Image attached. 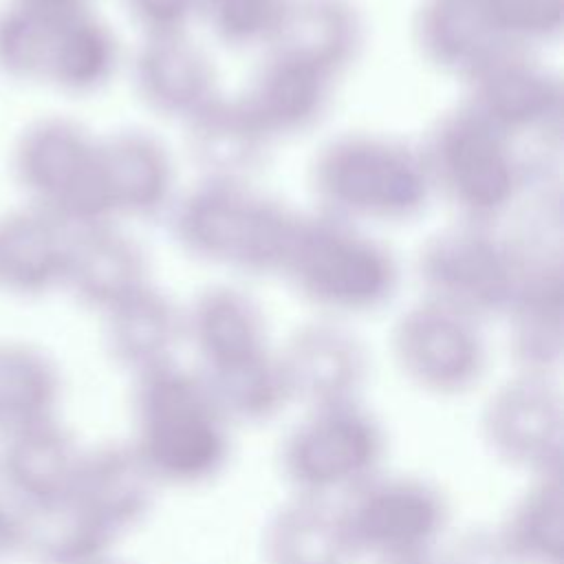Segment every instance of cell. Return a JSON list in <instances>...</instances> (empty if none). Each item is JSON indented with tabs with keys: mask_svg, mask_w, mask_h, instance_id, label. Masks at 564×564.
I'll return each mask as SVG.
<instances>
[{
	"mask_svg": "<svg viewBox=\"0 0 564 564\" xmlns=\"http://www.w3.org/2000/svg\"><path fill=\"white\" fill-rule=\"evenodd\" d=\"M130 13L148 35L185 31V24L198 11L200 0H123Z\"/></svg>",
	"mask_w": 564,
	"mask_h": 564,
	"instance_id": "obj_24",
	"label": "cell"
},
{
	"mask_svg": "<svg viewBox=\"0 0 564 564\" xmlns=\"http://www.w3.org/2000/svg\"><path fill=\"white\" fill-rule=\"evenodd\" d=\"M189 150L194 161L209 172V178L242 181L260 165L269 145L267 134L245 110L242 101L214 99L187 121Z\"/></svg>",
	"mask_w": 564,
	"mask_h": 564,
	"instance_id": "obj_18",
	"label": "cell"
},
{
	"mask_svg": "<svg viewBox=\"0 0 564 564\" xmlns=\"http://www.w3.org/2000/svg\"><path fill=\"white\" fill-rule=\"evenodd\" d=\"M297 218L242 181L207 178L174 207L172 234L198 260L264 275L282 271Z\"/></svg>",
	"mask_w": 564,
	"mask_h": 564,
	"instance_id": "obj_3",
	"label": "cell"
},
{
	"mask_svg": "<svg viewBox=\"0 0 564 564\" xmlns=\"http://www.w3.org/2000/svg\"><path fill=\"white\" fill-rule=\"evenodd\" d=\"M289 0H200L214 33L231 46L267 42Z\"/></svg>",
	"mask_w": 564,
	"mask_h": 564,
	"instance_id": "obj_23",
	"label": "cell"
},
{
	"mask_svg": "<svg viewBox=\"0 0 564 564\" xmlns=\"http://www.w3.org/2000/svg\"><path fill=\"white\" fill-rule=\"evenodd\" d=\"M104 315L108 344L126 361H148L159 355L176 328L174 306L150 284L130 293Z\"/></svg>",
	"mask_w": 564,
	"mask_h": 564,
	"instance_id": "obj_21",
	"label": "cell"
},
{
	"mask_svg": "<svg viewBox=\"0 0 564 564\" xmlns=\"http://www.w3.org/2000/svg\"><path fill=\"white\" fill-rule=\"evenodd\" d=\"M491 26L507 46L546 42L562 31L564 0H480Z\"/></svg>",
	"mask_w": 564,
	"mask_h": 564,
	"instance_id": "obj_22",
	"label": "cell"
},
{
	"mask_svg": "<svg viewBox=\"0 0 564 564\" xmlns=\"http://www.w3.org/2000/svg\"><path fill=\"white\" fill-rule=\"evenodd\" d=\"M77 476L79 467L73 449L51 421L7 436L0 456L2 494L24 513L42 511L66 500Z\"/></svg>",
	"mask_w": 564,
	"mask_h": 564,
	"instance_id": "obj_14",
	"label": "cell"
},
{
	"mask_svg": "<svg viewBox=\"0 0 564 564\" xmlns=\"http://www.w3.org/2000/svg\"><path fill=\"white\" fill-rule=\"evenodd\" d=\"M192 330L205 355L225 370L260 359V311L236 289L214 286L200 293L192 308Z\"/></svg>",
	"mask_w": 564,
	"mask_h": 564,
	"instance_id": "obj_19",
	"label": "cell"
},
{
	"mask_svg": "<svg viewBox=\"0 0 564 564\" xmlns=\"http://www.w3.org/2000/svg\"><path fill=\"white\" fill-rule=\"evenodd\" d=\"M101 170L112 218H154L174 189V165L167 148L143 130H121L99 139Z\"/></svg>",
	"mask_w": 564,
	"mask_h": 564,
	"instance_id": "obj_13",
	"label": "cell"
},
{
	"mask_svg": "<svg viewBox=\"0 0 564 564\" xmlns=\"http://www.w3.org/2000/svg\"><path fill=\"white\" fill-rule=\"evenodd\" d=\"M70 234L26 203L0 214V293L42 297L64 286Z\"/></svg>",
	"mask_w": 564,
	"mask_h": 564,
	"instance_id": "obj_10",
	"label": "cell"
},
{
	"mask_svg": "<svg viewBox=\"0 0 564 564\" xmlns=\"http://www.w3.org/2000/svg\"><path fill=\"white\" fill-rule=\"evenodd\" d=\"M397 348L410 368L441 381L463 379L480 359V341L469 317L432 300L403 315Z\"/></svg>",
	"mask_w": 564,
	"mask_h": 564,
	"instance_id": "obj_17",
	"label": "cell"
},
{
	"mask_svg": "<svg viewBox=\"0 0 564 564\" xmlns=\"http://www.w3.org/2000/svg\"><path fill=\"white\" fill-rule=\"evenodd\" d=\"M24 511L0 494V562L24 551Z\"/></svg>",
	"mask_w": 564,
	"mask_h": 564,
	"instance_id": "obj_25",
	"label": "cell"
},
{
	"mask_svg": "<svg viewBox=\"0 0 564 564\" xmlns=\"http://www.w3.org/2000/svg\"><path fill=\"white\" fill-rule=\"evenodd\" d=\"M467 82V106L507 137L542 130L560 119V79L522 48H505Z\"/></svg>",
	"mask_w": 564,
	"mask_h": 564,
	"instance_id": "obj_8",
	"label": "cell"
},
{
	"mask_svg": "<svg viewBox=\"0 0 564 564\" xmlns=\"http://www.w3.org/2000/svg\"><path fill=\"white\" fill-rule=\"evenodd\" d=\"M419 278L432 302L471 319L509 308L524 269L509 240L491 234L487 225L467 223L425 242Z\"/></svg>",
	"mask_w": 564,
	"mask_h": 564,
	"instance_id": "obj_7",
	"label": "cell"
},
{
	"mask_svg": "<svg viewBox=\"0 0 564 564\" xmlns=\"http://www.w3.org/2000/svg\"><path fill=\"white\" fill-rule=\"evenodd\" d=\"M280 275L306 300L348 313L381 306L399 284L392 253L352 223L328 214L297 218Z\"/></svg>",
	"mask_w": 564,
	"mask_h": 564,
	"instance_id": "obj_5",
	"label": "cell"
},
{
	"mask_svg": "<svg viewBox=\"0 0 564 564\" xmlns=\"http://www.w3.org/2000/svg\"><path fill=\"white\" fill-rule=\"evenodd\" d=\"M11 174L26 205L53 216L70 231L115 220L99 137L75 119L51 115L26 123L11 150Z\"/></svg>",
	"mask_w": 564,
	"mask_h": 564,
	"instance_id": "obj_4",
	"label": "cell"
},
{
	"mask_svg": "<svg viewBox=\"0 0 564 564\" xmlns=\"http://www.w3.org/2000/svg\"><path fill=\"white\" fill-rule=\"evenodd\" d=\"M414 40L427 62L469 79L507 46L480 0H425L416 13Z\"/></svg>",
	"mask_w": 564,
	"mask_h": 564,
	"instance_id": "obj_16",
	"label": "cell"
},
{
	"mask_svg": "<svg viewBox=\"0 0 564 564\" xmlns=\"http://www.w3.org/2000/svg\"><path fill=\"white\" fill-rule=\"evenodd\" d=\"M15 2H26V4L46 7V9H84V7H88V0H15Z\"/></svg>",
	"mask_w": 564,
	"mask_h": 564,
	"instance_id": "obj_26",
	"label": "cell"
},
{
	"mask_svg": "<svg viewBox=\"0 0 564 564\" xmlns=\"http://www.w3.org/2000/svg\"><path fill=\"white\" fill-rule=\"evenodd\" d=\"M134 86L156 115L185 123L220 97L212 59L185 31L148 35L134 59Z\"/></svg>",
	"mask_w": 564,
	"mask_h": 564,
	"instance_id": "obj_9",
	"label": "cell"
},
{
	"mask_svg": "<svg viewBox=\"0 0 564 564\" xmlns=\"http://www.w3.org/2000/svg\"><path fill=\"white\" fill-rule=\"evenodd\" d=\"M119 66V44L88 7L46 9L7 0L0 7V75L84 97Z\"/></svg>",
	"mask_w": 564,
	"mask_h": 564,
	"instance_id": "obj_1",
	"label": "cell"
},
{
	"mask_svg": "<svg viewBox=\"0 0 564 564\" xmlns=\"http://www.w3.org/2000/svg\"><path fill=\"white\" fill-rule=\"evenodd\" d=\"M311 181L324 212L346 223L410 220L425 209L434 189L423 152L381 134L328 141Z\"/></svg>",
	"mask_w": 564,
	"mask_h": 564,
	"instance_id": "obj_2",
	"label": "cell"
},
{
	"mask_svg": "<svg viewBox=\"0 0 564 564\" xmlns=\"http://www.w3.org/2000/svg\"><path fill=\"white\" fill-rule=\"evenodd\" d=\"M148 284V260L141 247L112 223L70 234L64 289L86 306L106 313Z\"/></svg>",
	"mask_w": 564,
	"mask_h": 564,
	"instance_id": "obj_11",
	"label": "cell"
},
{
	"mask_svg": "<svg viewBox=\"0 0 564 564\" xmlns=\"http://www.w3.org/2000/svg\"><path fill=\"white\" fill-rule=\"evenodd\" d=\"M57 370L33 346L0 341V434L51 421L57 399Z\"/></svg>",
	"mask_w": 564,
	"mask_h": 564,
	"instance_id": "obj_20",
	"label": "cell"
},
{
	"mask_svg": "<svg viewBox=\"0 0 564 564\" xmlns=\"http://www.w3.org/2000/svg\"><path fill=\"white\" fill-rule=\"evenodd\" d=\"M335 79L319 66L269 53L240 101L271 141L308 130L324 115Z\"/></svg>",
	"mask_w": 564,
	"mask_h": 564,
	"instance_id": "obj_12",
	"label": "cell"
},
{
	"mask_svg": "<svg viewBox=\"0 0 564 564\" xmlns=\"http://www.w3.org/2000/svg\"><path fill=\"white\" fill-rule=\"evenodd\" d=\"M267 44L337 77L361 46V20L348 0H289Z\"/></svg>",
	"mask_w": 564,
	"mask_h": 564,
	"instance_id": "obj_15",
	"label": "cell"
},
{
	"mask_svg": "<svg viewBox=\"0 0 564 564\" xmlns=\"http://www.w3.org/2000/svg\"><path fill=\"white\" fill-rule=\"evenodd\" d=\"M423 159L432 187H441L467 220L478 225L507 212L524 181L511 137L467 104L438 121Z\"/></svg>",
	"mask_w": 564,
	"mask_h": 564,
	"instance_id": "obj_6",
	"label": "cell"
}]
</instances>
